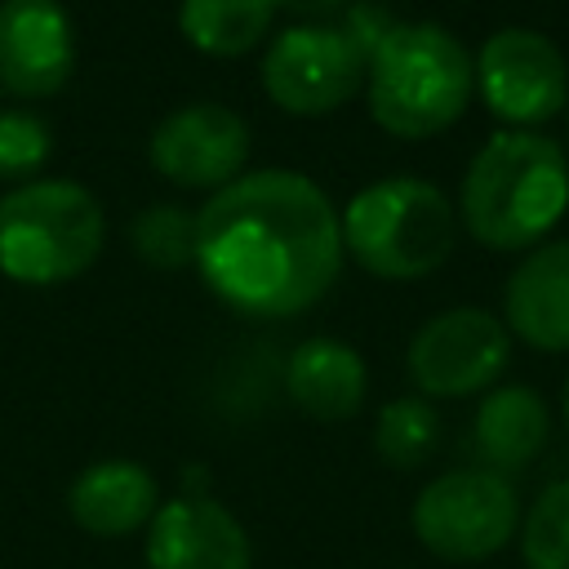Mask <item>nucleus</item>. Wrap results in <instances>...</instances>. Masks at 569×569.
Returning <instances> with one entry per match:
<instances>
[{
    "instance_id": "nucleus-1",
    "label": "nucleus",
    "mask_w": 569,
    "mask_h": 569,
    "mask_svg": "<svg viewBox=\"0 0 569 569\" xmlns=\"http://www.w3.org/2000/svg\"><path fill=\"white\" fill-rule=\"evenodd\" d=\"M196 267L244 316H302L342 271L338 209L298 169L240 173L196 209Z\"/></svg>"
},
{
    "instance_id": "nucleus-2",
    "label": "nucleus",
    "mask_w": 569,
    "mask_h": 569,
    "mask_svg": "<svg viewBox=\"0 0 569 569\" xmlns=\"http://www.w3.org/2000/svg\"><path fill=\"white\" fill-rule=\"evenodd\" d=\"M569 204L565 151L525 129L493 133L467 164L462 178V222L485 249H529L538 244Z\"/></svg>"
},
{
    "instance_id": "nucleus-3",
    "label": "nucleus",
    "mask_w": 569,
    "mask_h": 569,
    "mask_svg": "<svg viewBox=\"0 0 569 569\" xmlns=\"http://www.w3.org/2000/svg\"><path fill=\"white\" fill-rule=\"evenodd\" d=\"M476 62L440 22H396L365 71L369 116L396 138L445 133L471 102Z\"/></svg>"
},
{
    "instance_id": "nucleus-4",
    "label": "nucleus",
    "mask_w": 569,
    "mask_h": 569,
    "mask_svg": "<svg viewBox=\"0 0 569 569\" xmlns=\"http://www.w3.org/2000/svg\"><path fill=\"white\" fill-rule=\"evenodd\" d=\"M102 236V204L71 178H31L0 196V276L13 284L76 280L98 262Z\"/></svg>"
},
{
    "instance_id": "nucleus-5",
    "label": "nucleus",
    "mask_w": 569,
    "mask_h": 569,
    "mask_svg": "<svg viewBox=\"0 0 569 569\" xmlns=\"http://www.w3.org/2000/svg\"><path fill=\"white\" fill-rule=\"evenodd\" d=\"M342 253H351L369 276L382 280H418L431 276L458 236V213L440 187L422 178H382L347 200L338 213Z\"/></svg>"
},
{
    "instance_id": "nucleus-6",
    "label": "nucleus",
    "mask_w": 569,
    "mask_h": 569,
    "mask_svg": "<svg viewBox=\"0 0 569 569\" xmlns=\"http://www.w3.org/2000/svg\"><path fill=\"white\" fill-rule=\"evenodd\" d=\"M409 525L431 556L449 565H476L498 556L516 538L520 498L507 476L485 467H458L418 489Z\"/></svg>"
},
{
    "instance_id": "nucleus-7",
    "label": "nucleus",
    "mask_w": 569,
    "mask_h": 569,
    "mask_svg": "<svg viewBox=\"0 0 569 569\" xmlns=\"http://www.w3.org/2000/svg\"><path fill=\"white\" fill-rule=\"evenodd\" d=\"M365 71L369 58L338 22H298L267 44L262 89L289 116H329L356 98Z\"/></svg>"
},
{
    "instance_id": "nucleus-8",
    "label": "nucleus",
    "mask_w": 569,
    "mask_h": 569,
    "mask_svg": "<svg viewBox=\"0 0 569 569\" xmlns=\"http://www.w3.org/2000/svg\"><path fill=\"white\" fill-rule=\"evenodd\" d=\"M511 360V333L485 307H453L431 316L409 342V378L431 400H462L489 391Z\"/></svg>"
},
{
    "instance_id": "nucleus-9",
    "label": "nucleus",
    "mask_w": 569,
    "mask_h": 569,
    "mask_svg": "<svg viewBox=\"0 0 569 569\" xmlns=\"http://www.w3.org/2000/svg\"><path fill=\"white\" fill-rule=\"evenodd\" d=\"M476 84L485 107L507 124H542L569 98L565 53L533 27H502L476 53Z\"/></svg>"
},
{
    "instance_id": "nucleus-10",
    "label": "nucleus",
    "mask_w": 569,
    "mask_h": 569,
    "mask_svg": "<svg viewBox=\"0 0 569 569\" xmlns=\"http://www.w3.org/2000/svg\"><path fill=\"white\" fill-rule=\"evenodd\" d=\"M249 147L253 138H249L244 116H236L222 102H191V107L169 111L151 129L147 156L164 182L213 196L244 173Z\"/></svg>"
},
{
    "instance_id": "nucleus-11",
    "label": "nucleus",
    "mask_w": 569,
    "mask_h": 569,
    "mask_svg": "<svg viewBox=\"0 0 569 569\" xmlns=\"http://www.w3.org/2000/svg\"><path fill=\"white\" fill-rule=\"evenodd\" d=\"M76 71V27L58 0H0V89L49 98Z\"/></svg>"
},
{
    "instance_id": "nucleus-12",
    "label": "nucleus",
    "mask_w": 569,
    "mask_h": 569,
    "mask_svg": "<svg viewBox=\"0 0 569 569\" xmlns=\"http://www.w3.org/2000/svg\"><path fill=\"white\" fill-rule=\"evenodd\" d=\"M147 569H253V542L218 498L191 493L151 516Z\"/></svg>"
},
{
    "instance_id": "nucleus-13",
    "label": "nucleus",
    "mask_w": 569,
    "mask_h": 569,
    "mask_svg": "<svg viewBox=\"0 0 569 569\" xmlns=\"http://www.w3.org/2000/svg\"><path fill=\"white\" fill-rule=\"evenodd\" d=\"M502 325L538 351H569V240L520 258L502 293Z\"/></svg>"
},
{
    "instance_id": "nucleus-14",
    "label": "nucleus",
    "mask_w": 569,
    "mask_h": 569,
    "mask_svg": "<svg viewBox=\"0 0 569 569\" xmlns=\"http://www.w3.org/2000/svg\"><path fill=\"white\" fill-rule=\"evenodd\" d=\"M67 511L93 538H124L151 525V516L160 511V489L142 462L102 458L71 480Z\"/></svg>"
},
{
    "instance_id": "nucleus-15",
    "label": "nucleus",
    "mask_w": 569,
    "mask_h": 569,
    "mask_svg": "<svg viewBox=\"0 0 569 569\" xmlns=\"http://www.w3.org/2000/svg\"><path fill=\"white\" fill-rule=\"evenodd\" d=\"M289 400L316 422H347L369 391L365 360L342 338H307L284 360Z\"/></svg>"
},
{
    "instance_id": "nucleus-16",
    "label": "nucleus",
    "mask_w": 569,
    "mask_h": 569,
    "mask_svg": "<svg viewBox=\"0 0 569 569\" xmlns=\"http://www.w3.org/2000/svg\"><path fill=\"white\" fill-rule=\"evenodd\" d=\"M547 436H551L547 400L525 382L493 387L471 418V445H476L485 471H498V476L525 471L542 453Z\"/></svg>"
},
{
    "instance_id": "nucleus-17",
    "label": "nucleus",
    "mask_w": 569,
    "mask_h": 569,
    "mask_svg": "<svg viewBox=\"0 0 569 569\" xmlns=\"http://www.w3.org/2000/svg\"><path fill=\"white\" fill-rule=\"evenodd\" d=\"M276 13V0H182L178 31L209 58H240L271 36Z\"/></svg>"
},
{
    "instance_id": "nucleus-18",
    "label": "nucleus",
    "mask_w": 569,
    "mask_h": 569,
    "mask_svg": "<svg viewBox=\"0 0 569 569\" xmlns=\"http://www.w3.org/2000/svg\"><path fill=\"white\" fill-rule=\"evenodd\" d=\"M436 445H440V418L427 405V396H400V400H387L378 409L373 449L387 467L413 471L436 453Z\"/></svg>"
},
{
    "instance_id": "nucleus-19",
    "label": "nucleus",
    "mask_w": 569,
    "mask_h": 569,
    "mask_svg": "<svg viewBox=\"0 0 569 569\" xmlns=\"http://www.w3.org/2000/svg\"><path fill=\"white\" fill-rule=\"evenodd\" d=\"M525 569H569V480L547 485L520 516Z\"/></svg>"
},
{
    "instance_id": "nucleus-20",
    "label": "nucleus",
    "mask_w": 569,
    "mask_h": 569,
    "mask_svg": "<svg viewBox=\"0 0 569 569\" xmlns=\"http://www.w3.org/2000/svg\"><path fill=\"white\" fill-rule=\"evenodd\" d=\"M129 240H133V253L151 267H164V271L187 267V262H196V209L151 204L133 218Z\"/></svg>"
},
{
    "instance_id": "nucleus-21",
    "label": "nucleus",
    "mask_w": 569,
    "mask_h": 569,
    "mask_svg": "<svg viewBox=\"0 0 569 569\" xmlns=\"http://www.w3.org/2000/svg\"><path fill=\"white\" fill-rule=\"evenodd\" d=\"M53 151V133L36 111L0 107V178L27 182Z\"/></svg>"
},
{
    "instance_id": "nucleus-22",
    "label": "nucleus",
    "mask_w": 569,
    "mask_h": 569,
    "mask_svg": "<svg viewBox=\"0 0 569 569\" xmlns=\"http://www.w3.org/2000/svg\"><path fill=\"white\" fill-rule=\"evenodd\" d=\"M284 13L302 18V22H329L333 13H342L351 0H276Z\"/></svg>"
},
{
    "instance_id": "nucleus-23",
    "label": "nucleus",
    "mask_w": 569,
    "mask_h": 569,
    "mask_svg": "<svg viewBox=\"0 0 569 569\" xmlns=\"http://www.w3.org/2000/svg\"><path fill=\"white\" fill-rule=\"evenodd\" d=\"M565 427H569V378H565Z\"/></svg>"
}]
</instances>
